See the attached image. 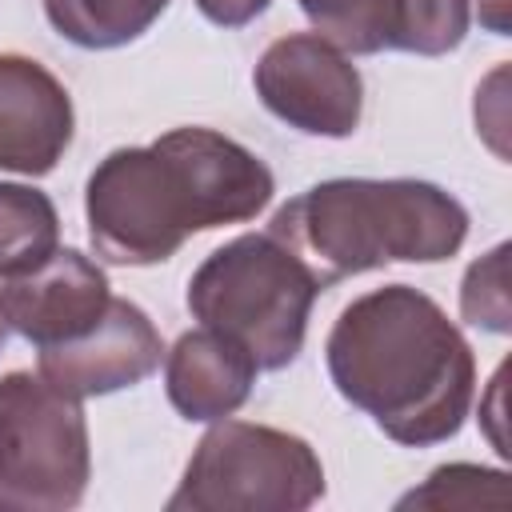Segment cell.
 <instances>
[{
  "mask_svg": "<svg viewBox=\"0 0 512 512\" xmlns=\"http://www.w3.org/2000/svg\"><path fill=\"white\" fill-rule=\"evenodd\" d=\"M268 164L212 128H172L108 152L88 176L92 248L112 264H160L192 232L244 224L272 200Z\"/></svg>",
  "mask_w": 512,
  "mask_h": 512,
  "instance_id": "1",
  "label": "cell"
},
{
  "mask_svg": "<svg viewBox=\"0 0 512 512\" xmlns=\"http://www.w3.org/2000/svg\"><path fill=\"white\" fill-rule=\"evenodd\" d=\"M336 392L408 448L452 440L472 408L476 360L448 312L412 284L356 296L324 344Z\"/></svg>",
  "mask_w": 512,
  "mask_h": 512,
  "instance_id": "2",
  "label": "cell"
},
{
  "mask_svg": "<svg viewBox=\"0 0 512 512\" xmlns=\"http://www.w3.org/2000/svg\"><path fill=\"white\" fill-rule=\"evenodd\" d=\"M320 288L392 260L436 264L460 252L468 212L428 180H324L292 196L268 224Z\"/></svg>",
  "mask_w": 512,
  "mask_h": 512,
  "instance_id": "3",
  "label": "cell"
},
{
  "mask_svg": "<svg viewBox=\"0 0 512 512\" xmlns=\"http://www.w3.org/2000/svg\"><path fill=\"white\" fill-rule=\"evenodd\" d=\"M324 288L268 232H248L216 248L188 280V312L240 344L260 372L288 368L308 332L312 300Z\"/></svg>",
  "mask_w": 512,
  "mask_h": 512,
  "instance_id": "4",
  "label": "cell"
},
{
  "mask_svg": "<svg viewBox=\"0 0 512 512\" xmlns=\"http://www.w3.org/2000/svg\"><path fill=\"white\" fill-rule=\"evenodd\" d=\"M324 496V464L308 440L220 420L196 444L168 512H304Z\"/></svg>",
  "mask_w": 512,
  "mask_h": 512,
  "instance_id": "5",
  "label": "cell"
},
{
  "mask_svg": "<svg viewBox=\"0 0 512 512\" xmlns=\"http://www.w3.org/2000/svg\"><path fill=\"white\" fill-rule=\"evenodd\" d=\"M88 476L92 452L80 400L40 372L0 376V508H76Z\"/></svg>",
  "mask_w": 512,
  "mask_h": 512,
  "instance_id": "6",
  "label": "cell"
},
{
  "mask_svg": "<svg viewBox=\"0 0 512 512\" xmlns=\"http://www.w3.org/2000/svg\"><path fill=\"white\" fill-rule=\"evenodd\" d=\"M260 104L304 136H352L364 108L356 64L320 32H292L264 48L252 72Z\"/></svg>",
  "mask_w": 512,
  "mask_h": 512,
  "instance_id": "7",
  "label": "cell"
},
{
  "mask_svg": "<svg viewBox=\"0 0 512 512\" xmlns=\"http://www.w3.org/2000/svg\"><path fill=\"white\" fill-rule=\"evenodd\" d=\"M160 356L164 344L148 312L112 296L104 316L84 336L40 348V376L68 396L88 400L148 380L160 368Z\"/></svg>",
  "mask_w": 512,
  "mask_h": 512,
  "instance_id": "8",
  "label": "cell"
},
{
  "mask_svg": "<svg viewBox=\"0 0 512 512\" xmlns=\"http://www.w3.org/2000/svg\"><path fill=\"white\" fill-rule=\"evenodd\" d=\"M108 276L76 248H56L40 268L4 280L0 312L12 332L36 348L84 336L108 308Z\"/></svg>",
  "mask_w": 512,
  "mask_h": 512,
  "instance_id": "9",
  "label": "cell"
},
{
  "mask_svg": "<svg viewBox=\"0 0 512 512\" xmlns=\"http://www.w3.org/2000/svg\"><path fill=\"white\" fill-rule=\"evenodd\" d=\"M72 96L32 56L0 52V172L44 176L72 144Z\"/></svg>",
  "mask_w": 512,
  "mask_h": 512,
  "instance_id": "10",
  "label": "cell"
},
{
  "mask_svg": "<svg viewBox=\"0 0 512 512\" xmlns=\"http://www.w3.org/2000/svg\"><path fill=\"white\" fill-rule=\"evenodd\" d=\"M256 372V360L212 328L184 332L164 356V388L184 420L232 416L248 400Z\"/></svg>",
  "mask_w": 512,
  "mask_h": 512,
  "instance_id": "11",
  "label": "cell"
},
{
  "mask_svg": "<svg viewBox=\"0 0 512 512\" xmlns=\"http://www.w3.org/2000/svg\"><path fill=\"white\" fill-rule=\"evenodd\" d=\"M168 0H44L48 24L76 48H120L144 36Z\"/></svg>",
  "mask_w": 512,
  "mask_h": 512,
  "instance_id": "12",
  "label": "cell"
},
{
  "mask_svg": "<svg viewBox=\"0 0 512 512\" xmlns=\"http://www.w3.org/2000/svg\"><path fill=\"white\" fill-rule=\"evenodd\" d=\"M60 248L56 204L24 184H0V276H24Z\"/></svg>",
  "mask_w": 512,
  "mask_h": 512,
  "instance_id": "13",
  "label": "cell"
},
{
  "mask_svg": "<svg viewBox=\"0 0 512 512\" xmlns=\"http://www.w3.org/2000/svg\"><path fill=\"white\" fill-rule=\"evenodd\" d=\"M468 20H472V0H396L388 48L416 56H444L464 40Z\"/></svg>",
  "mask_w": 512,
  "mask_h": 512,
  "instance_id": "14",
  "label": "cell"
},
{
  "mask_svg": "<svg viewBox=\"0 0 512 512\" xmlns=\"http://www.w3.org/2000/svg\"><path fill=\"white\" fill-rule=\"evenodd\" d=\"M396 0H300L312 28L344 52L372 56L388 48Z\"/></svg>",
  "mask_w": 512,
  "mask_h": 512,
  "instance_id": "15",
  "label": "cell"
},
{
  "mask_svg": "<svg viewBox=\"0 0 512 512\" xmlns=\"http://www.w3.org/2000/svg\"><path fill=\"white\" fill-rule=\"evenodd\" d=\"M508 504V476L476 464H444L428 476L420 492H408L400 508H476Z\"/></svg>",
  "mask_w": 512,
  "mask_h": 512,
  "instance_id": "16",
  "label": "cell"
},
{
  "mask_svg": "<svg viewBox=\"0 0 512 512\" xmlns=\"http://www.w3.org/2000/svg\"><path fill=\"white\" fill-rule=\"evenodd\" d=\"M460 316L484 332H508L512 328V304H508V244H496L488 256H480L460 284Z\"/></svg>",
  "mask_w": 512,
  "mask_h": 512,
  "instance_id": "17",
  "label": "cell"
},
{
  "mask_svg": "<svg viewBox=\"0 0 512 512\" xmlns=\"http://www.w3.org/2000/svg\"><path fill=\"white\" fill-rule=\"evenodd\" d=\"M272 0H196L200 16L212 20L216 28H244L252 24Z\"/></svg>",
  "mask_w": 512,
  "mask_h": 512,
  "instance_id": "18",
  "label": "cell"
},
{
  "mask_svg": "<svg viewBox=\"0 0 512 512\" xmlns=\"http://www.w3.org/2000/svg\"><path fill=\"white\" fill-rule=\"evenodd\" d=\"M480 20H484L492 32L508 36V0H480Z\"/></svg>",
  "mask_w": 512,
  "mask_h": 512,
  "instance_id": "19",
  "label": "cell"
},
{
  "mask_svg": "<svg viewBox=\"0 0 512 512\" xmlns=\"http://www.w3.org/2000/svg\"><path fill=\"white\" fill-rule=\"evenodd\" d=\"M4 340H8V324H4V312H0V348H4Z\"/></svg>",
  "mask_w": 512,
  "mask_h": 512,
  "instance_id": "20",
  "label": "cell"
}]
</instances>
